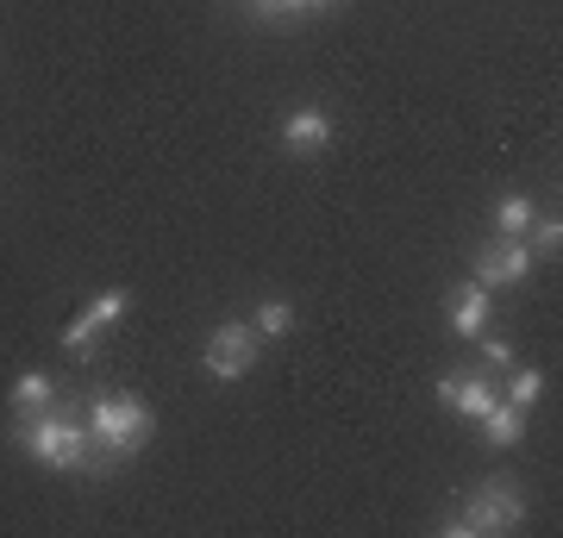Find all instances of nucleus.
I'll return each mask as SVG.
<instances>
[{"instance_id":"nucleus-3","label":"nucleus","mask_w":563,"mask_h":538,"mask_svg":"<svg viewBox=\"0 0 563 538\" xmlns=\"http://www.w3.org/2000/svg\"><path fill=\"white\" fill-rule=\"evenodd\" d=\"M526 519V501L514 482H483L476 495L463 501V514L444 526V532H463V538H495V532H514Z\"/></svg>"},{"instance_id":"nucleus-1","label":"nucleus","mask_w":563,"mask_h":538,"mask_svg":"<svg viewBox=\"0 0 563 538\" xmlns=\"http://www.w3.org/2000/svg\"><path fill=\"white\" fill-rule=\"evenodd\" d=\"M20 444H25V458H32V463L63 470V476L95 470V439H88L69 414H57V407H44V414L20 419Z\"/></svg>"},{"instance_id":"nucleus-17","label":"nucleus","mask_w":563,"mask_h":538,"mask_svg":"<svg viewBox=\"0 0 563 538\" xmlns=\"http://www.w3.org/2000/svg\"><path fill=\"white\" fill-rule=\"evenodd\" d=\"M257 7H269V13H276V7H307V0H257Z\"/></svg>"},{"instance_id":"nucleus-4","label":"nucleus","mask_w":563,"mask_h":538,"mask_svg":"<svg viewBox=\"0 0 563 538\" xmlns=\"http://www.w3.org/2000/svg\"><path fill=\"white\" fill-rule=\"evenodd\" d=\"M201 363H207V376H220V382L251 376V363H257V332H251V319H225L220 332L207 339Z\"/></svg>"},{"instance_id":"nucleus-8","label":"nucleus","mask_w":563,"mask_h":538,"mask_svg":"<svg viewBox=\"0 0 563 538\" xmlns=\"http://www.w3.org/2000/svg\"><path fill=\"white\" fill-rule=\"evenodd\" d=\"M282 144H288L295 157H320L325 144H332V120H325L320 107H301V113L282 120Z\"/></svg>"},{"instance_id":"nucleus-7","label":"nucleus","mask_w":563,"mask_h":538,"mask_svg":"<svg viewBox=\"0 0 563 538\" xmlns=\"http://www.w3.org/2000/svg\"><path fill=\"white\" fill-rule=\"evenodd\" d=\"M439 400L451 407V414H463V419H483L501 395H495L488 370H470V376H444V382H439Z\"/></svg>"},{"instance_id":"nucleus-5","label":"nucleus","mask_w":563,"mask_h":538,"mask_svg":"<svg viewBox=\"0 0 563 538\" xmlns=\"http://www.w3.org/2000/svg\"><path fill=\"white\" fill-rule=\"evenodd\" d=\"M526 270H532V251H526V239H495L476 251V282H483L488 295L495 288H514V282H526Z\"/></svg>"},{"instance_id":"nucleus-6","label":"nucleus","mask_w":563,"mask_h":538,"mask_svg":"<svg viewBox=\"0 0 563 538\" xmlns=\"http://www.w3.org/2000/svg\"><path fill=\"white\" fill-rule=\"evenodd\" d=\"M125 300H132L125 288H107V295H95L76 319H69V332H63V351H76V358H81V351H88V344H95V339L107 332V326H113V319L125 314Z\"/></svg>"},{"instance_id":"nucleus-2","label":"nucleus","mask_w":563,"mask_h":538,"mask_svg":"<svg viewBox=\"0 0 563 538\" xmlns=\"http://www.w3.org/2000/svg\"><path fill=\"white\" fill-rule=\"evenodd\" d=\"M151 407H144L139 395H95L88 400V432H95V444L101 451H113V458H132L144 439H151Z\"/></svg>"},{"instance_id":"nucleus-14","label":"nucleus","mask_w":563,"mask_h":538,"mask_svg":"<svg viewBox=\"0 0 563 538\" xmlns=\"http://www.w3.org/2000/svg\"><path fill=\"white\" fill-rule=\"evenodd\" d=\"M558 244H563L558 213H551V220H532V226H526V251H532V257H558Z\"/></svg>"},{"instance_id":"nucleus-16","label":"nucleus","mask_w":563,"mask_h":538,"mask_svg":"<svg viewBox=\"0 0 563 538\" xmlns=\"http://www.w3.org/2000/svg\"><path fill=\"white\" fill-rule=\"evenodd\" d=\"M483 370H514V344H507V339L483 344Z\"/></svg>"},{"instance_id":"nucleus-13","label":"nucleus","mask_w":563,"mask_h":538,"mask_svg":"<svg viewBox=\"0 0 563 538\" xmlns=\"http://www.w3.org/2000/svg\"><path fill=\"white\" fill-rule=\"evenodd\" d=\"M288 332H295V307L269 295V300L257 307V339H288Z\"/></svg>"},{"instance_id":"nucleus-18","label":"nucleus","mask_w":563,"mask_h":538,"mask_svg":"<svg viewBox=\"0 0 563 538\" xmlns=\"http://www.w3.org/2000/svg\"><path fill=\"white\" fill-rule=\"evenodd\" d=\"M307 7H332V0H307Z\"/></svg>"},{"instance_id":"nucleus-15","label":"nucleus","mask_w":563,"mask_h":538,"mask_svg":"<svg viewBox=\"0 0 563 538\" xmlns=\"http://www.w3.org/2000/svg\"><path fill=\"white\" fill-rule=\"evenodd\" d=\"M539 395H544V376H539V370H514V382H507V407H520V414H526Z\"/></svg>"},{"instance_id":"nucleus-12","label":"nucleus","mask_w":563,"mask_h":538,"mask_svg":"<svg viewBox=\"0 0 563 538\" xmlns=\"http://www.w3.org/2000/svg\"><path fill=\"white\" fill-rule=\"evenodd\" d=\"M483 432H488V444H520V432H526V414L520 407H507V400H495V407H488L483 414Z\"/></svg>"},{"instance_id":"nucleus-9","label":"nucleus","mask_w":563,"mask_h":538,"mask_svg":"<svg viewBox=\"0 0 563 538\" xmlns=\"http://www.w3.org/2000/svg\"><path fill=\"white\" fill-rule=\"evenodd\" d=\"M488 307H495V300H488V288L476 276L457 282V288H451V332H457V339H476L488 326Z\"/></svg>"},{"instance_id":"nucleus-10","label":"nucleus","mask_w":563,"mask_h":538,"mask_svg":"<svg viewBox=\"0 0 563 538\" xmlns=\"http://www.w3.org/2000/svg\"><path fill=\"white\" fill-rule=\"evenodd\" d=\"M51 400H57V388H51V376H44V370H25V376L13 382V414H20V419L44 414Z\"/></svg>"},{"instance_id":"nucleus-11","label":"nucleus","mask_w":563,"mask_h":538,"mask_svg":"<svg viewBox=\"0 0 563 538\" xmlns=\"http://www.w3.org/2000/svg\"><path fill=\"white\" fill-rule=\"evenodd\" d=\"M539 220V207H532V200L526 195H501L495 200V232H501V239H526V226Z\"/></svg>"}]
</instances>
